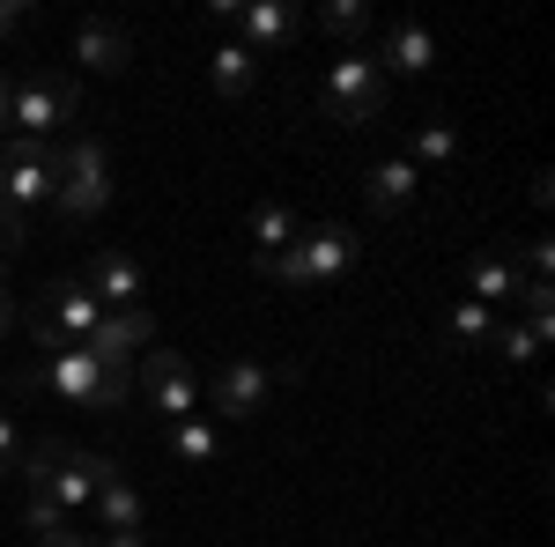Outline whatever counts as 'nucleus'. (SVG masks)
Segmentation results:
<instances>
[{
    "instance_id": "f257e3e1",
    "label": "nucleus",
    "mask_w": 555,
    "mask_h": 547,
    "mask_svg": "<svg viewBox=\"0 0 555 547\" xmlns=\"http://www.w3.org/2000/svg\"><path fill=\"white\" fill-rule=\"evenodd\" d=\"M52 392V400H67V407H104V415H119L133 400V370H112V363H96L82 340L75 348H60V355H44V363H23L15 370V392Z\"/></svg>"
},
{
    "instance_id": "f03ea898",
    "label": "nucleus",
    "mask_w": 555,
    "mask_h": 547,
    "mask_svg": "<svg viewBox=\"0 0 555 547\" xmlns=\"http://www.w3.org/2000/svg\"><path fill=\"white\" fill-rule=\"evenodd\" d=\"M267 282H282V289H326V282H341L363 266V230H348V222H319V230H297V245L274 259H253Z\"/></svg>"
},
{
    "instance_id": "7ed1b4c3",
    "label": "nucleus",
    "mask_w": 555,
    "mask_h": 547,
    "mask_svg": "<svg viewBox=\"0 0 555 547\" xmlns=\"http://www.w3.org/2000/svg\"><path fill=\"white\" fill-rule=\"evenodd\" d=\"M112 466H119V459L75 452L67 437H38V444L23 452V473H15V481H30L38 496H52V504H60L67 518H75V510H89V504H96V489H104V473H112Z\"/></svg>"
},
{
    "instance_id": "20e7f679",
    "label": "nucleus",
    "mask_w": 555,
    "mask_h": 547,
    "mask_svg": "<svg viewBox=\"0 0 555 547\" xmlns=\"http://www.w3.org/2000/svg\"><path fill=\"white\" fill-rule=\"evenodd\" d=\"M52 208L60 222H89V214L112 208V156H104V141H67L60 148V193H52Z\"/></svg>"
},
{
    "instance_id": "39448f33",
    "label": "nucleus",
    "mask_w": 555,
    "mask_h": 547,
    "mask_svg": "<svg viewBox=\"0 0 555 547\" xmlns=\"http://www.w3.org/2000/svg\"><path fill=\"white\" fill-rule=\"evenodd\" d=\"M319 104L341 119V127H378L385 119V67L371 52H341L319 82Z\"/></svg>"
},
{
    "instance_id": "423d86ee",
    "label": "nucleus",
    "mask_w": 555,
    "mask_h": 547,
    "mask_svg": "<svg viewBox=\"0 0 555 547\" xmlns=\"http://www.w3.org/2000/svg\"><path fill=\"white\" fill-rule=\"evenodd\" d=\"M52 193H60V148L8 133V148H0V200L15 214H30V208H44Z\"/></svg>"
},
{
    "instance_id": "0eeeda50",
    "label": "nucleus",
    "mask_w": 555,
    "mask_h": 547,
    "mask_svg": "<svg viewBox=\"0 0 555 547\" xmlns=\"http://www.w3.org/2000/svg\"><path fill=\"white\" fill-rule=\"evenodd\" d=\"M133 378H141L149 407H156L164 421L201 415V378H193V355H178V348H141V355H133Z\"/></svg>"
},
{
    "instance_id": "6e6552de",
    "label": "nucleus",
    "mask_w": 555,
    "mask_h": 547,
    "mask_svg": "<svg viewBox=\"0 0 555 547\" xmlns=\"http://www.w3.org/2000/svg\"><path fill=\"white\" fill-rule=\"evenodd\" d=\"M75 104H82L75 75H15V119H8V133L44 141L60 119H75Z\"/></svg>"
},
{
    "instance_id": "1a4fd4ad",
    "label": "nucleus",
    "mask_w": 555,
    "mask_h": 547,
    "mask_svg": "<svg viewBox=\"0 0 555 547\" xmlns=\"http://www.w3.org/2000/svg\"><path fill=\"white\" fill-rule=\"evenodd\" d=\"M274 385H297V363H282V370H267L253 355H230L222 370H215V415L230 421H253L267 400H274Z\"/></svg>"
},
{
    "instance_id": "9d476101",
    "label": "nucleus",
    "mask_w": 555,
    "mask_h": 547,
    "mask_svg": "<svg viewBox=\"0 0 555 547\" xmlns=\"http://www.w3.org/2000/svg\"><path fill=\"white\" fill-rule=\"evenodd\" d=\"M82 289L104 303V311H149V266L127 252H96L82 274Z\"/></svg>"
},
{
    "instance_id": "9b49d317",
    "label": "nucleus",
    "mask_w": 555,
    "mask_h": 547,
    "mask_svg": "<svg viewBox=\"0 0 555 547\" xmlns=\"http://www.w3.org/2000/svg\"><path fill=\"white\" fill-rule=\"evenodd\" d=\"M82 348L96 355V363H112V370H133V355L156 348V326H149V311H104Z\"/></svg>"
},
{
    "instance_id": "f8f14e48",
    "label": "nucleus",
    "mask_w": 555,
    "mask_h": 547,
    "mask_svg": "<svg viewBox=\"0 0 555 547\" xmlns=\"http://www.w3.org/2000/svg\"><path fill=\"white\" fill-rule=\"evenodd\" d=\"M38 318H44V326H60V340H89V334H96V318H104V303H96L82 282H52Z\"/></svg>"
},
{
    "instance_id": "ddd939ff",
    "label": "nucleus",
    "mask_w": 555,
    "mask_h": 547,
    "mask_svg": "<svg viewBox=\"0 0 555 547\" xmlns=\"http://www.w3.org/2000/svg\"><path fill=\"white\" fill-rule=\"evenodd\" d=\"M363 193H371V208H378V214H400V208H415V193H423V170L408 164V156H385V164H371Z\"/></svg>"
},
{
    "instance_id": "4468645a",
    "label": "nucleus",
    "mask_w": 555,
    "mask_h": 547,
    "mask_svg": "<svg viewBox=\"0 0 555 547\" xmlns=\"http://www.w3.org/2000/svg\"><path fill=\"white\" fill-rule=\"evenodd\" d=\"M75 60H82L89 75H119V67L133 60V38L119 30V23H96V15H89L82 30H75Z\"/></svg>"
},
{
    "instance_id": "2eb2a0df",
    "label": "nucleus",
    "mask_w": 555,
    "mask_h": 547,
    "mask_svg": "<svg viewBox=\"0 0 555 547\" xmlns=\"http://www.w3.org/2000/svg\"><path fill=\"white\" fill-rule=\"evenodd\" d=\"M89 510H96V533H149V525H141V489H133L119 466L104 473V489H96Z\"/></svg>"
},
{
    "instance_id": "dca6fc26",
    "label": "nucleus",
    "mask_w": 555,
    "mask_h": 547,
    "mask_svg": "<svg viewBox=\"0 0 555 547\" xmlns=\"http://www.w3.org/2000/svg\"><path fill=\"white\" fill-rule=\"evenodd\" d=\"M378 60H392V75H429V67H437V30H423V23H392Z\"/></svg>"
},
{
    "instance_id": "f3484780",
    "label": "nucleus",
    "mask_w": 555,
    "mask_h": 547,
    "mask_svg": "<svg viewBox=\"0 0 555 547\" xmlns=\"http://www.w3.org/2000/svg\"><path fill=\"white\" fill-rule=\"evenodd\" d=\"M518 289H526V274H518L512 266V252H481L474 259V303H489V311H496V303H518Z\"/></svg>"
},
{
    "instance_id": "a211bd4d",
    "label": "nucleus",
    "mask_w": 555,
    "mask_h": 547,
    "mask_svg": "<svg viewBox=\"0 0 555 547\" xmlns=\"http://www.w3.org/2000/svg\"><path fill=\"white\" fill-rule=\"evenodd\" d=\"M237 23H245V38L253 44H289L304 30V15L289 0H259V8H237Z\"/></svg>"
},
{
    "instance_id": "6ab92c4d",
    "label": "nucleus",
    "mask_w": 555,
    "mask_h": 547,
    "mask_svg": "<svg viewBox=\"0 0 555 547\" xmlns=\"http://www.w3.org/2000/svg\"><path fill=\"white\" fill-rule=\"evenodd\" d=\"M208 75H215V89H222V96H253V82H259V52H253V44H215Z\"/></svg>"
},
{
    "instance_id": "aec40b11",
    "label": "nucleus",
    "mask_w": 555,
    "mask_h": 547,
    "mask_svg": "<svg viewBox=\"0 0 555 547\" xmlns=\"http://www.w3.org/2000/svg\"><path fill=\"white\" fill-rule=\"evenodd\" d=\"M297 245V214L282 208V200H259L253 208V259H274Z\"/></svg>"
},
{
    "instance_id": "412c9836",
    "label": "nucleus",
    "mask_w": 555,
    "mask_h": 547,
    "mask_svg": "<svg viewBox=\"0 0 555 547\" xmlns=\"http://www.w3.org/2000/svg\"><path fill=\"white\" fill-rule=\"evenodd\" d=\"M489 334H496V318H489V303H474V296H460V303L444 311V340H452V348H481Z\"/></svg>"
},
{
    "instance_id": "4be33fe9",
    "label": "nucleus",
    "mask_w": 555,
    "mask_h": 547,
    "mask_svg": "<svg viewBox=\"0 0 555 547\" xmlns=\"http://www.w3.org/2000/svg\"><path fill=\"white\" fill-rule=\"evenodd\" d=\"M171 452H178V466H215V421H201V415L171 421Z\"/></svg>"
},
{
    "instance_id": "5701e85b",
    "label": "nucleus",
    "mask_w": 555,
    "mask_h": 547,
    "mask_svg": "<svg viewBox=\"0 0 555 547\" xmlns=\"http://www.w3.org/2000/svg\"><path fill=\"white\" fill-rule=\"evenodd\" d=\"M452 148H460L452 119H423V133H415V170L423 164H452Z\"/></svg>"
},
{
    "instance_id": "b1692460",
    "label": "nucleus",
    "mask_w": 555,
    "mask_h": 547,
    "mask_svg": "<svg viewBox=\"0 0 555 547\" xmlns=\"http://www.w3.org/2000/svg\"><path fill=\"white\" fill-rule=\"evenodd\" d=\"M319 30H326V38H363V30H371V8H356V0H326V8H319Z\"/></svg>"
},
{
    "instance_id": "393cba45",
    "label": "nucleus",
    "mask_w": 555,
    "mask_h": 547,
    "mask_svg": "<svg viewBox=\"0 0 555 547\" xmlns=\"http://www.w3.org/2000/svg\"><path fill=\"white\" fill-rule=\"evenodd\" d=\"M489 348H496L504 363H533V348H541V334H533V326H496V334H489Z\"/></svg>"
},
{
    "instance_id": "a878e982",
    "label": "nucleus",
    "mask_w": 555,
    "mask_h": 547,
    "mask_svg": "<svg viewBox=\"0 0 555 547\" xmlns=\"http://www.w3.org/2000/svg\"><path fill=\"white\" fill-rule=\"evenodd\" d=\"M23 452H30L23 421H15V415H0V481H15V473H23Z\"/></svg>"
},
{
    "instance_id": "bb28decb",
    "label": "nucleus",
    "mask_w": 555,
    "mask_h": 547,
    "mask_svg": "<svg viewBox=\"0 0 555 547\" xmlns=\"http://www.w3.org/2000/svg\"><path fill=\"white\" fill-rule=\"evenodd\" d=\"M23 237H30V214H15L8 200H0V266L23 252Z\"/></svg>"
},
{
    "instance_id": "cd10ccee",
    "label": "nucleus",
    "mask_w": 555,
    "mask_h": 547,
    "mask_svg": "<svg viewBox=\"0 0 555 547\" xmlns=\"http://www.w3.org/2000/svg\"><path fill=\"white\" fill-rule=\"evenodd\" d=\"M548 259H555V245H548V237H533V245H526V266H533L526 282H548Z\"/></svg>"
},
{
    "instance_id": "c85d7f7f",
    "label": "nucleus",
    "mask_w": 555,
    "mask_h": 547,
    "mask_svg": "<svg viewBox=\"0 0 555 547\" xmlns=\"http://www.w3.org/2000/svg\"><path fill=\"white\" fill-rule=\"evenodd\" d=\"M23 15H30L23 0H0V44H8V38H15V30H23Z\"/></svg>"
},
{
    "instance_id": "c756f323",
    "label": "nucleus",
    "mask_w": 555,
    "mask_h": 547,
    "mask_svg": "<svg viewBox=\"0 0 555 547\" xmlns=\"http://www.w3.org/2000/svg\"><path fill=\"white\" fill-rule=\"evenodd\" d=\"M15 318H23V303H15V296H8V282H0V340L15 334Z\"/></svg>"
},
{
    "instance_id": "7c9ffc66",
    "label": "nucleus",
    "mask_w": 555,
    "mask_h": 547,
    "mask_svg": "<svg viewBox=\"0 0 555 547\" xmlns=\"http://www.w3.org/2000/svg\"><path fill=\"white\" fill-rule=\"evenodd\" d=\"M8 119H15V75H0V133H8Z\"/></svg>"
},
{
    "instance_id": "2f4dec72",
    "label": "nucleus",
    "mask_w": 555,
    "mask_h": 547,
    "mask_svg": "<svg viewBox=\"0 0 555 547\" xmlns=\"http://www.w3.org/2000/svg\"><path fill=\"white\" fill-rule=\"evenodd\" d=\"M96 547H149V533H96Z\"/></svg>"
},
{
    "instance_id": "473e14b6",
    "label": "nucleus",
    "mask_w": 555,
    "mask_h": 547,
    "mask_svg": "<svg viewBox=\"0 0 555 547\" xmlns=\"http://www.w3.org/2000/svg\"><path fill=\"white\" fill-rule=\"evenodd\" d=\"M75 547H96V541H89V533H82V541H75Z\"/></svg>"
}]
</instances>
